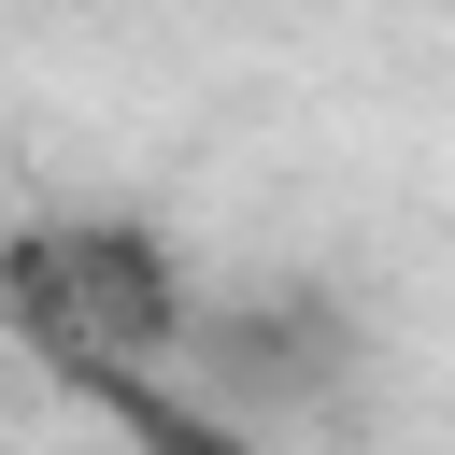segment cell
I'll use <instances>...</instances> for the list:
<instances>
[{"label": "cell", "instance_id": "obj_1", "mask_svg": "<svg viewBox=\"0 0 455 455\" xmlns=\"http://www.w3.org/2000/svg\"><path fill=\"white\" fill-rule=\"evenodd\" d=\"M0 327L43 370L142 384L199 341V299H185V256L142 213H28V228H0Z\"/></svg>", "mask_w": 455, "mask_h": 455}]
</instances>
